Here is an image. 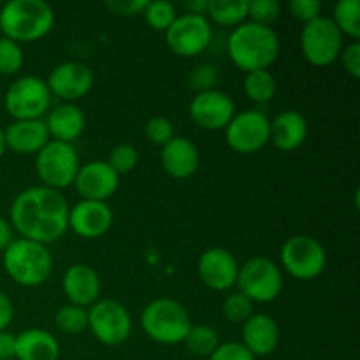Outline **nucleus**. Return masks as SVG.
<instances>
[{
  "mask_svg": "<svg viewBox=\"0 0 360 360\" xmlns=\"http://www.w3.org/2000/svg\"><path fill=\"white\" fill-rule=\"evenodd\" d=\"M69 210L62 192L44 185L30 186L14 197L9 224L23 239L48 246L69 231Z\"/></svg>",
  "mask_w": 360,
  "mask_h": 360,
  "instance_id": "nucleus-1",
  "label": "nucleus"
},
{
  "mask_svg": "<svg viewBox=\"0 0 360 360\" xmlns=\"http://www.w3.org/2000/svg\"><path fill=\"white\" fill-rule=\"evenodd\" d=\"M280 37L271 27L245 21L231 32L227 53L238 69L245 72L269 70L280 55Z\"/></svg>",
  "mask_w": 360,
  "mask_h": 360,
  "instance_id": "nucleus-2",
  "label": "nucleus"
},
{
  "mask_svg": "<svg viewBox=\"0 0 360 360\" xmlns=\"http://www.w3.org/2000/svg\"><path fill=\"white\" fill-rule=\"evenodd\" d=\"M55 25V11L44 0H9L0 6L2 37L34 42L46 37Z\"/></svg>",
  "mask_w": 360,
  "mask_h": 360,
  "instance_id": "nucleus-3",
  "label": "nucleus"
},
{
  "mask_svg": "<svg viewBox=\"0 0 360 360\" xmlns=\"http://www.w3.org/2000/svg\"><path fill=\"white\" fill-rule=\"evenodd\" d=\"M4 269L14 283L34 288L51 276L53 257L48 246L28 239H14L4 250Z\"/></svg>",
  "mask_w": 360,
  "mask_h": 360,
  "instance_id": "nucleus-4",
  "label": "nucleus"
},
{
  "mask_svg": "<svg viewBox=\"0 0 360 360\" xmlns=\"http://www.w3.org/2000/svg\"><path fill=\"white\" fill-rule=\"evenodd\" d=\"M141 327L150 340L160 345L183 343L192 327V319L185 306L171 297L148 302L141 313Z\"/></svg>",
  "mask_w": 360,
  "mask_h": 360,
  "instance_id": "nucleus-5",
  "label": "nucleus"
},
{
  "mask_svg": "<svg viewBox=\"0 0 360 360\" xmlns=\"http://www.w3.org/2000/svg\"><path fill=\"white\" fill-rule=\"evenodd\" d=\"M236 287L252 302L267 304L280 297L283 290V274L271 259L252 257L239 266Z\"/></svg>",
  "mask_w": 360,
  "mask_h": 360,
  "instance_id": "nucleus-6",
  "label": "nucleus"
},
{
  "mask_svg": "<svg viewBox=\"0 0 360 360\" xmlns=\"http://www.w3.org/2000/svg\"><path fill=\"white\" fill-rule=\"evenodd\" d=\"M79 167V155L74 144L49 141L35 155V171L42 185L58 192L74 185Z\"/></svg>",
  "mask_w": 360,
  "mask_h": 360,
  "instance_id": "nucleus-7",
  "label": "nucleus"
},
{
  "mask_svg": "<svg viewBox=\"0 0 360 360\" xmlns=\"http://www.w3.org/2000/svg\"><path fill=\"white\" fill-rule=\"evenodd\" d=\"M283 269L292 278L301 281H311L326 271L327 253L319 239L313 236L297 234L283 243L280 252Z\"/></svg>",
  "mask_w": 360,
  "mask_h": 360,
  "instance_id": "nucleus-8",
  "label": "nucleus"
},
{
  "mask_svg": "<svg viewBox=\"0 0 360 360\" xmlns=\"http://www.w3.org/2000/svg\"><path fill=\"white\" fill-rule=\"evenodd\" d=\"M4 105L13 120H42L51 105V91L41 77L21 76L7 88Z\"/></svg>",
  "mask_w": 360,
  "mask_h": 360,
  "instance_id": "nucleus-9",
  "label": "nucleus"
},
{
  "mask_svg": "<svg viewBox=\"0 0 360 360\" xmlns=\"http://www.w3.org/2000/svg\"><path fill=\"white\" fill-rule=\"evenodd\" d=\"M88 329L105 347H120L132 334V316L122 302L98 299L88 308Z\"/></svg>",
  "mask_w": 360,
  "mask_h": 360,
  "instance_id": "nucleus-10",
  "label": "nucleus"
},
{
  "mask_svg": "<svg viewBox=\"0 0 360 360\" xmlns=\"http://www.w3.org/2000/svg\"><path fill=\"white\" fill-rule=\"evenodd\" d=\"M301 51L311 65L329 67L340 60L343 51V35L329 16H319L302 28Z\"/></svg>",
  "mask_w": 360,
  "mask_h": 360,
  "instance_id": "nucleus-11",
  "label": "nucleus"
},
{
  "mask_svg": "<svg viewBox=\"0 0 360 360\" xmlns=\"http://www.w3.org/2000/svg\"><path fill=\"white\" fill-rule=\"evenodd\" d=\"M271 120L260 109H246L236 112L225 127V141L236 153L252 155L269 143Z\"/></svg>",
  "mask_w": 360,
  "mask_h": 360,
  "instance_id": "nucleus-12",
  "label": "nucleus"
},
{
  "mask_svg": "<svg viewBox=\"0 0 360 360\" xmlns=\"http://www.w3.org/2000/svg\"><path fill=\"white\" fill-rule=\"evenodd\" d=\"M213 41V28L206 16L178 14L174 23L165 32V42L174 55L190 58L210 48Z\"/></svg>",
  "mask_w": 360,
  "mask_h": 360,
  "instance_id": "nucleus-13",
  "label": "nucleus"
},
{
  "mask_svg": "<svg viewBox=\"0 0 360 360\" xmlns=\"http://www.w3.org/2000/svg\"><path fill=\"white\" fill-rule=\"evenodd\" d=\"M190 118L204 130H225L236 115V104L225 91L210 90L197 94L190 102Z\"/></svg>",
  "mask_w": 360,
  "mask_h": 360,
  "instance_id": "nucleus-14",
  "label": "nucleus"
},
{
  "mask_svg": "<svg viewBox=\"0 0 360 360\" xmlns=\"http://www.w3.org/2000/svg\"><path fill=\"white\" fill-rule=\"evenodd\" d=\"M239 264L229 250L213 246L202 252L197 262V274L204 287L214 292H227L234 288L238 280Z\"/></svg>",
  "mask_w": 360,
  "mask_h": 360,
  "instance_id": "nucleus-15",
  "label": "nucleus"
},
{
  "mask_svg": "<svg viewBox=\"0 0 360 360\" xmlns=\"http://www.w3.org/2000/svg\"><path fill=\"white\" fill-rule=\"evenodd\" d=\"M94 70L81 62H63L49 72L46 84L55 97L65 102L79 101L94 88Z\"/></svg>",
  "mask_w": 360,
  "mask_h": 360,
  "instance_id": "nucleus-16",
  "label": "nucleus"
},
{
  "mask_svg": "<svg viewBox=\"0 0 360 360\" xmlns=\"http://www.w3.org/2000/svg\"><path fill=\"white\" fill-rule=\"evenodd\" d=\"M72 186L84 200L108 202L118 190L120 176L105 160H94L81 165Z\"/></svg>",
  "mask_w": 360,
  "mask_h": 360,
  "instance_id": "nucleus-17",
  "label": "nucleus"
},
{
  "mask_svg": "<svg viewBox=\"0 0 360 360\" xmlns=\"http://www.w3.org/2000/svg\"><path fill=\"white\" fill-rule=\"evenodd\" d=\"M111 225L112 211L108 202L81 199L69 210V229L83 239L101 238Z\"/></svg>",
  "mask_w": 360,
  "mask_h": 360,
  "instance_id": "nucleus-18",
  "label": "nucleus"
},
{
  "mask_svg": "<svg viewBox=\"0 0 360 360\" xmlns=\"http://www.w3.org/2000/svg\"><path fill=\"white\" fill-rule=\"evenodd\" d=\"M63 292H65L69 304L79 308H90L101 297V278L94 267L86 264H72L67 267L62 280Z\"/></svg>",
  "mask_w": 360,
  "mask_h": 360,
  "instance_id": "nucleus-19",
  "label": "nucleus"
},
{
  "mask_svg": "<svg viewBox=\"0 0 360 360\" xmlns=\"http://www.w3.org/2000/svg\"><path fill=\"white\" fill-rule=\"evenodd\" d=\"M241 343L253 357H267L280 343V329L273 316L253 313L241 329Z\"/></svg>",
  "mask_w": 360,
  "mask_h": 360,
  "instance_id": "nucleus-20",
  "label": "nucleus"
},
{
  "mask_svg": "<svg viewBox=\"0 0 360 360\" xmlns=\"http://www.w3.org/2000/svg\"><path fill=\"white\" fill-rule=\"evenodd\" d=\"M4 139L18 155H37L51 141L44 120H14L4 129Z\"/></svg>",
  "mask_w": 360,
  "mask_h": 360,
  "instance_id": "nucleus-21",
  "label": "nucleus"
},
{
  "mask_svg": "<svg viewBox=\"0 0 360 360\" xmlns=\"http://www.w3.org/2000/svg\"><path fill=\"white\" fill-rule=\"evenodd\" d=\"M160 162L171 178L188 179L199 169L200 155L188 137L176 136L165 146H162Z\"/></svg>",
  "mask_w": 360,
  "mask_h": 360,
  "instance_id": "nucleus-22",
  "label": "nucleus"
},
{
  "mask_svg": "<svg viewBox=\"0 0 360 360\" xmlns=\"http://www.w3.org/2000/svg\"><path fill=\"white\" fill-rule=\"evenodd\" d=\"M44 123L49 139L72 144L84 132L86 118H84V112L79 105L72 104V102H63V104L55 105L51 111H48Z\"/></svg>",
  "mask_w": 360,
  "mask_h": 360,
  "instance_id": "nucleus-23",
  "label": "nucleus"
},
{
  "mask_svg": "<svg viewBox=\"0 0 360 360\" xmlns=\"http://www.w3.org/2000/svg\"><path fill=\"white\" fill-rule=\"evenodd\" d=\"M308 137V122L299 111H281L271 120L269 143L280 151H294Z\"/></svg>",
  "mask_w": 360,
  "mask_h": 360,
  "instance_id": "nucleus-24",
  "label": "nucleus"
},
{
  "mask_svg": "<svg viewBox=\"0 0 360 360\" xmlns=\"http://www.w3.org/2000/svg\"><path fill=\"white\" fill-rule=\"evenodd\" d=\"M60 343L44 329H27L16 336V360H58Z\"/></svg>",
  "mask_w": 360,
  "mask_h": 360,
  "instance_id": "nucleus-25",
  "label": "nucleus"
},
{
  "mask_svg": "<svg viewBox=\"0 0 360 360\" xmlns=\"http://www.w3.org/2000/svg\"><path fill=\"white\" fill-rule=\"evenodd\" d=\"M207 20L214 21L220 27H239L248 18V2L246 0H210L207 2Z\"/></svg>",
  "mask_w": 360,
  "mask_h": 360,
  "instance_id": "nucleus-26",
  "label": "nucleus"
},
{
  "mask_svg": "<svg viewBox=\"0 0 360 360\" xmlns=\"http://www.w3.org/2000/svg\"><path fill=\"white\" fill-rule=\"evenodd\" d=\"M243 88L248 98H252L257 104H267L274 98L278 90L276 77L271 70H253L245 74Z\"/></svg>",
  "mask_w": 360,
  "mask_h": 360,
  "instance_id": "nucleus-27",
  "label": "nucleus"
},
{
  "mask_svg": "<svg viewBox=\"0 0 360 360\" xmlns=\"http://www.w3.org/2000/svg\"><path fill=\"white\" fill-rule=\"evenodd\" d=\"M333 23L336 25L341 35L352 37L354 41H359L360 37V2L359 0H340L334 6Z\"/></svg>",
  "mask_w": 360,
  "mask_h": 360,
  "instance_id": "nucleus-28",
  "label": "nucleus"
},
{
  "mask_svg": "<svg viewBox=\"0 0 360 360\" xmlns=\"http://www.w3.org/2000/svg\"><path fill=\"white\" fill-rule=\"evenodd\" d=\"M185 347L197 357H210L218 347H220V336L217 330L210 326H192L185 338Z\"/></svg>",
  "mask_w": 360,
  "mask_h": 360,
  "instance_id": "nucleus-29",
  "label": "nucleus"
},
{
  "mask_svg": "<svg viewBox=\"0 0 360 360\" xmlns=\"http://www.w3.org/2000/svg\"><path fill=\"white\" fill-rule=\"evenodd\" d=\"M143 16L151 28H155L157 32H167V28L178 18V11H176L174 4L167 2V0H155V2L146 4Z\"/></svg>",
  "mask_w": 360,
  "mask_h": 360,
  "instance_id": "nucleus-30",
  "label": "nucleus"
},
{
  "mask_svg": "<svg viewBox=\"0 0 360 360\" xmlns=\"http://www.w3.org/2000/svg\"><path fill=\"white\" fill-rule=\"evenodd\" d=\"M55 326L63 334H79L88 329V309L65 304L56 311Z\"/></svg>",
  "mask_w": 360,
  "mask_h": 360,
  "instance_id": "nucleus-31",
  "label": "nucleus"
},
{
  "mask_svg": "<svg viewBox=\"0 0 360 360\" xmlns=\"http://www.w3.org/2000/svg\"><path fill=\"white\" fill-rule=\"evenodd\" d=\"M25 62L23 49L18 42L7 37H0V74L14 76L21 70Z\"/></svg>",
  "mask_w": 360,
  "mask_h": 360,
  "instance_id": "nucleus-32",
  "label": "nucleus"
},
{
  "mask_svg": "<svg viewBox=\"0 0 360 360\" xmlns=\"http://www.w3.org/2000/svg\"><path fill=\"white\" fill-rule=\"evenodd\" d=\"M224 316L232 323H245L253 315V302L241 292H232L221 304Z\"/></svg>",
  "mask_w": 360,
  "mask_h": 360,
  "instance_id": "nucleus-33",
  "label": "nucleus"
},
{
  "mask_svg": "<svg viewBox=\"0 0 360 360\" xmlns=\"http://www.w3.org/2000/svg\"><path fill=\"white\" fill-rule=\"evenodd\" d=\"M105 162L111 165L116 174L123 176L129 174V172H132L136 169L137 162H139V153H137V150L132 144L123 143L112 148L111 153H109V158Z\"/></svg>",
  "mask_w": 360,
  "mask_h": 360,
  "instance_id": "nucleus-34",
  "label": "nucleus"
},
{
  "mask_svg": "<svg viewBox=\"0 0 360 360\" xmlns=\"http://www.w3.org/2000/svg\"><path fill=\"white\" fill-rule=\"evenodd\" d=\"M281 6L274 0H252L248 2V18L252 23L271 27L280 18Z\"/></svg>",
  "mask_w": 360,
  "mask_h": 360,
  "instance_id": "nucleus-35",
  "label": "nucleus"
},
{
  "mask_svg": "<svg viewBox=\"0 0 360 360\" xmlns=\"http://www.w3.org/2000/svg\"><path fill=\"white\" fill-rule=\"evenodd\" d=\"M218 83V69L213 63H199L192 69L188 76V84L193 91L197 94H204V91L214 90Z\"/></svg>",
  "mask_w": 360,
  "mask_h": 360,
  "instance_id": "nucleus-36",
  "label": "nucleus"
},
{
  "mask_svg": "<svg viewBox=\"0 0 360 360\" xmlns=\"http://www.w3.org/2000/svg\"><path fill=\"white\" fill-rule=\"evenodd\" d=\"M144 134L157 146H165L169 141L176 137L174 125L165 116H153V118L148 120L146 125H144Z\"/></svg>",
  "mask_w": 360,
  "mask_h": 360,
  "instance_id": "nucleus-37",
  "label": "nucleus"
},
{
  "mask_svg": "<svg viewBox=\"0 0 360 360\" xmlns=\"http://www.w3.org/2000/svg\"><path fill=\"white\" fill-rule=\"evenodd\" d=\"M288 11H290L295 20L306 25L322 16L320 14L322 13V2H319V0H292L288 4Z\"/></svg>",
  "mask_w": 360,
  "mask_h": 360,
  "instance_id": "nucleus-38",
  "label": "nucleus"
},
{
  "mask_svg": "<svg viewBox=\"0 0 360 360\" xmlns=\"http://www.w3.org/2000/svg\"><path fill=\"white\" fill-rule=\"evenodd\" d=\"M207 360H257L245 348L241 341H227L220 343V347L207 357Z\"/></svg>",
  "mask_w": 360,
  "mask_h": 360,
  "instance_id": "nucleus-39",
  "label": "nucleus"
},
{
  "mask_svg": "<svg viewBox=\"0 0 360 360\" xmlns=\"http://www.w3.org/2000/svg\"><path fill=\"white\" fill-rule=\"evenodd\" d=\"M146 4L148 0H109V2H105V7L116 16L129 18L136 16V14H143Z\"/></svg>",
  "mask_w": 360,
  "mask_h": 360,
  "instance_id": "nucleus-40",
  "label": "nucleus"
},
{
  "mask_svg": "<svg viewBox=\"0 0 360 360\" xmlns=\"http://www.w3.org/2000/svg\"><path fill=\"white\" fill-rule=\"evenodd\" d=\"M340 60L341 63H343L345 69H347V72L350 74L352 77H355V79H359L360 77V42L354 41L350 42L347 48H343V51H341L340 55Z\"/></svg>",
  "mask_w": 360,
  "mask_h": 360,
  "instance_id": "nucleus-41",
  "label": "nucleus"
},
{
  "mask_svg": "<svg viewBox=\"0 0 360 360\" xmlns=\"http://www.w3.org/2000/svg\"><path fill=\"white\" fill-rule=\"evenodd\" d=\"M14 319V306L4 292H0V333L7 330Z\"/></svg>",
  "mask_w": 360,
  "mask_h": 360,
  "instance_id": "nucleus-42",
  "label": "nucleus"
},
{
  "mask_svg": "<svg viewBox=\"0 0 360 360\" xmlns=\"http://www.w3.org/2000/svg\"><path fill=\"white\" fill-rule=\"evenodd\" d=\"M14 348H16V336L2 330L0 333V360L14 359Z\"/></svg>",
  "mask_w": 360,
  "mask_h": 360,
  "instance_id": "nucleus-43",
  "label": "nucleus"
},
{
  "mask_svg": "<svg viewBox=\"0 0 360 360\" xmlns=\"http://www.w3.org/2000/svg\"><path fill=\"white\" fill-rule=\"evenodd\" d=\"M14 239L16 238H14L13 225L0 217V252H4V250H6L7 246L14 241Z\"/></svg>",
  "mask_w": 360,
  "mask_h": 360,
  "instance_id": "nucleus-44",
  "label": "nucleus"
},
{
  "mask_svg": "<svg viewBox=\"0 0 360 360\" xmlns=\"http://www.w3.org/2000/svg\"><path fill=\"white\" fill-rule=\"evenodd\" d=\"M207 2H210V0H192V2H183L181 7L188 14L206 16V14H207Z\"/></svg>",
  "mask_w": 360,
  "mask_h": 360,
  "instance_id": "nucleus-45",
  "label": "nucleus"
},
{
  "mask_svg": "<svg viewBox=\"0 0 360 360\" xmlns=\"http://www.w3.org/2000/svg\"><path fill=\"white\" fill-rule=\"evenodd\" d=\"M6 139H4V129L0 127V158H2V155L6 153Z\"/></svg>",
  "mask_w": 360,
  "mask_h": 360,
  "instance_id": "nucleus-46",
  "label": "nucleus"
},
{
  "mask_svg": "<svg viewBox=\"0 0 360 360\" xmlns=\"http://www.w3.org/2000/svg\"><path fill=\"white\" fill-rule=\"evenodd\" d=\"M0 6H2V4H0Z\"/></svg>",
  "mask_w": 360,
  "mask_h": 360,
  "instance_id": "nucleus-47",
  "label": "nucleus"
}]
</instances>
